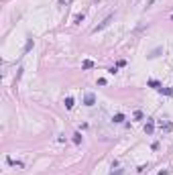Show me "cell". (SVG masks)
Here are the masks:
<instances>
[{
	"label": "cell",
	"mask_w": 173,
	"mask_h": 175,
	"mask_svg": "<svg viewBox=\"0 0 173 175\" xmlns=\"http://www.w3.org/2000/svg\"><path fill=\"white\" fill-rule=\"evenodd\" d=\"M112 18H114V14H108V16H106V18H104V21H102V23H100L98 27L94 29V33H100V31H104V29H106V27L112 23Z\"/></svg>",
	"instance_id": "obj_1"
},
{
	"label": "cell",
	"mask_w": 173,
	"mask_h": 175,
	"mask_svg": "<svg viewBox=\"0 0 173 175\" xmlns=\"http://www.w3.org/2000/svg\"><path fill=\"white\" fill-rule=\"evenodd\" d=\"M94 102H96V96H94V94H86L84 104H86V106H94Z\"/></svg>",
	"instance_id": "obj_2"
},
{
	"label": "cell",
	"mask_w": 173,
	"mask_h": 175,
	"mask_svg": "<svg viewBox=\"0 0 173 175\" xmlns=\"http://www.w3.org/2000/svg\"><path fill=\"white\" fill-rule=\"evenodd\" d=\"M153 130H155V124H153V120H149L147 126H145V132H147V134H153Z\"/></svg>",
	"instance_id": "obj_3"
},
{
	"label": "cell",
	"mask_w": 173,
	"mask_h": 175,
	"mask_svg": "<svg viewBox=\"0 0 173 175\" xmlns=\"http://www.w3.org/2000/svg\"><path fill=\"white\" fill-rule=\"evenodd\" d=\"M94 65H96V63H94V61H92V59H86V61H84V63H82V67H84V69H92V67H94Z\"/></svg>",
	"instance_id": "obj_4"
},
{
	"label": "cell",
	"mask_w": 173,
	"mask_h": 175,
	"mask_svg": "<svg viewBox=\"0 0 173 175\" xmlns=\"http://www.w3.org/2000/svg\"><path fill=\"white\" fill-rule=\"evenodd\" d=\"M65 108H74V98H65Z\"/></svg>",
	"instance_id": "obj_5"
},
{
	"label": "cell",
	"mask_w": 173,
	"mask_h": 175,
	"mask_svg": "<svg viewBox=\"0 0 173 175\" xmlns=\"http://www.w3.org/2000/svg\"><path fill=\"white\" fill-rule=\"evenodd\" d=\"M112 120H114V122H122V120H124V114H114Z\"/></svg>",
	"instance_id": "obj_6"
},
{
	"label": "cell",
	"mask_w": 173,
	"mask_h": 175,
	"mask_svg": "<svg viewBox=\"0 0 173 175\" xmlns=\"http://www.w3.org/2000/svg\"><path fill=\"white\" fill-rule=\"evenodd\" d=\"M74 142H75V145L82 142V134H79V132H75V134H74Z\"/></svg>",
	"instance_id": "obj_7"
},
{
	"label": "cell",
	"mask_w": 173,
	"mask_h": 175,
	"mask_svg": "<svg viewBox=\"0 0 173 175\" xmlns=\"http://www.w3.org/2000/svg\"><path fill=\"white\" fill-rule=\"evenodd\" d=\"M84 16H86V14H84V12H79V14L75 16V24H79V23H82V21H84Z\"/></svg>",
	"instance_id": "obj_8"
},
{
	"label": "cell",
	"mask_w": 173,
	"mask_h": 175,
	"mask_svg": "<svg viewBox=\"0 0 173 175\" xmlns=\"http://www.w3.org/2000/svg\"><path fill=\"white\" fill-rule=\"evenodd\" d=\"M149 86H151V88H159V82H157V80H151Z\"/></svg>",
	"instance_id": "obj_9"
},
{
	"label": "cell",
	"mask_w": 173,
	"mask_h": 175,
	"mask_svg": "<svg viewBox=\"0 0 173 175\" xmlns=\"http://www.w3.org/2000/svg\"><path fill=\"white\" fill-rule=\"evenodd\" d=\"M135 118H136V120H143V112H141V110H136V112H135Z\"/></svg>",
	"instance_id": "obj_10"
},
{
	"label": "cell",
	"mask_w": 173,
	"mask_h": 175,
	"mask_svg": "<svg viewBox=\"0 0 173 175\" xmlns=\"http://www.w3.org/2000/svg\"><path fill=\"white\" fill-rule=\"evenodd\" d=\"M153 2H155V0H147V6H153Z\"/></svg>",
	"instance_id": "obj_11"
},
{
	"label": "cell",
	"mask_w": 173,
	"mask_h": 175,
	"mask_svg": "<svg viewBox=\"0 0 173 175\" xmlns=\"http://www.w3.org/2000/svg\"><path fill=\"white\" fill-rule=\"evenodd\" d=\"M59 2H69V0H59Z\"/></svg>",
	"instance_id": "obj_12"
}]
</instances>
